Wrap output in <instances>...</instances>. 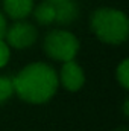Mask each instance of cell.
<instances>
[{"label":"cell","instance_id":"obj_1","mask_svg":"<svg viewBox=\"0 0 129 131\" xmlns=\"http://www.w3.org/2000/svg\"><path fill=\"white\" fill-rule=\"evenodd\" d=\"M59 85L58 75L46 63H31L14 76V93L29 104H44L55 96Z\"/></svg>","mask_w":129,"mask_h":131},{"label":"cell","instance_id":"obj_2","mask_svg":"<svg viewBox=\"0 0 129 131\" xmlns=\"http://www.w3.org/2000/svg\"><path fill=\"white\" fill-rule=\"evenodd\" d=\"M91 31L96 37L106 44H122L128 40L129 20L126 14L114 8H99L90 18Z\"/></svg>","mask_w":129,"mask_h":131},{"label":"cell","instance_id":"obj_3","mask_svg":"<svg viewBox=\"0 0 129 131\" xmlns=\"http://www.w3.org/2000/svg\"><path fill=\"white\" fill-rule=\"evenodd\" d=\"M47 57L56 61H70L79 52V40L74 34L64 29H53L44 37L43 43Z\"/></svg>","mask_w":129,"mask_h":131},{"label":"cell","instance_id":"obj_4","mask_svg":"<svg viewBox=\"0 0 129 131\" xmlns=\"http://www.w3.org/2000/svg\"><path fill=\"white\" fill-rule=\"evenodd\" d=\"M5 38L8 41V46H12L15 49H28L35 44L38 38V31L32 23L18 20L11 28L6 29Z\"/></svg>","mask_w":129,"mask_h":131},{"label":"cell","instance_id":"obj_5","mask_svg":"<svg viewBox=\"0 0 129 131\" xmlns=\"http://www.w3.org/2000/svg\"><path fill=\"white\" fill-rule=\"evenodd\" d=\"M58 79L68 92H78L85 84V73L84 69L74 60H70V61H64Z\"/></svg>","mask_w":129,"mask_h":131},{"label":"cell","instance_id":"obj_6","mask_svg":"<svg viewBox=\"0 0 129 131\" xmlns=\"http://www.w3.org/2000/svg\"><path fill=\"white\" fill-rule=\"evenodd\" d=\"M55 21L58 25H71L79 17V6L76 0H59L55 2Z\"/></svg>","mask_w":129,"mask_h":131},{"label":"cell","instance_id":"obj_7","mask_svg":"<svg viewBox=\"0 0 129 131\" xmlns=\"http://www.w3.org/2000/svg\"><path fill=\"white\" fill-rule=\"evenodd\" d=\"M3 11L12 20H24L29 14H32L33 0H2Z\"/></svg>","mask_w":129,"mask_h":131},{"label":"cell","instance_id":"obj_8","mask_svg":"<svg viewBox=\"0 0 129 131\" xmlns=\"http://www.w3.org/2000/svg\"><path fill=\"white\" fill-rule=\"evenodd\" d=\"M33 17L35 20L43 25V26H47V25H52L55 21V5L53 2H41L40 5L33 6Z\"/></svg>","mask_w":129,"mask_h":131},{"label":"cell","instance_id":"obj_9","mask_svg":"<svg viewBox=\"0 0 129 131\" xmlns=\"http://www.w3.org/2000/svg\"><path fill=\"white\" fill-rule=\"evenodd\" d=\"M14 95V76L0 75V105Z\"/></svg>","mask_w":129,"mask_h":131},{"label":"cell","instance_id":"obj_10","mask_svg":"<svg viewBox=\"0 0 129 131\" xmlns=\"http://www.w3.org/2000/svg\"><path fill=\"white\" fill-rule=\"evenodd\" d=\"M115 76H117L119 84L125 90H128V87H129V60H123L120 64L117 66Z\"/></svg>","mask_w":129,"mask_h":131},{"label":"cell","instance_id":"obj_11","mask_svg":"<svg viewBox=\"0 0 129 131\" xmlns=\"http://www.w3.org/2000/svg\"><path fill=\"white\" fill-rule=\"evenodd\" d=\"M11 58V50H9V46L6 41H3V38H0V67L8 64Z\"/></svg>","mask_w":129,"mask_h":131},{"label":"cell","instance_id":"obj_12","mask_svg":"<svg viewBox=\"0 0 129 131\" xmlns=\"http://www.w3.org/2000/svg\"><path fill=\"white\" fill-rule=\"evenodd\" d=\"M8 29V23H6V17L0 12V38H5V34Z\"/></svg>","mask_w":129,"mask_h":131},{"label":"cell","instance_id":"obj_13","mask_svg":"<svg viewBox=\"0 0 129 131\" xmlns=\"http://www.w3.org/2000/svg\"><path fill=\"white\" fill-rule=\"evenodd\" d=\"M123 114H125V117L129 116V101L128 99H125V102H123Z\"/></svg>","mask_w":129,"mask_h":131},{"label":"cell","instance_id":"obj_14","mask_svg":"<svg viewBox=\"0 0 129 131\" xmlns=\"http://www.w3.org/2000/svg\"><path fill=\"white\" fill-rule=\"evenodd\" d=\"M114 131H128V128L126 127H119L117 130H114Z\"/></svg>","mask_w":129,"mask_h":131},{"label":"cell","instance_id":"obj_15","mask_svg":"<svg viewBox=\"0 0 129 131\" xmlns=\"http://www.w3.org/2000/svg\"><path fill=\"white\" fill-rule=\"evenodd\" d=\"M49 2H53V3H55V2H59V0H49Z\"/></svg>","mask_w":129,"mask_h":131}]
</instances>
